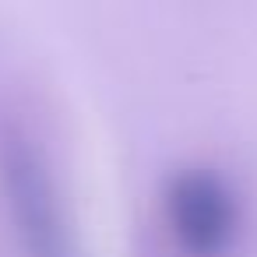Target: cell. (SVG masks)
<instances>
[{
  "instance_id": "1",
  "label": "cell",
  "mask_w": 257,
  "mask_h": 257,
  "mask_svg": "<svg viewBox=\"0 0 257 257\" xmlns=\"http://www.w3.org/2000/svg\"><path fill=\"white\" fill-rule=\"evenodd\" d=\"M0 183L22 257H81L53 169L43 148L22 131L0 138Z\"/></svg>"
},
{
  "instance_id": "2",
  "label": "cell",
  "mask_w": 257,
  "mask_h": 257,
  "mask_svg": "<svg viewBox=\"0 0 257 257\" xmlns=\"http://www.w3.org/2000/svg\"><path fill=\"white\" fill-rule=\"evenodd\" d=\"M166 222L187 257H222L239 229L229 183L211 169H183L166 190Z\"/></svg>"
}]
</instances>
